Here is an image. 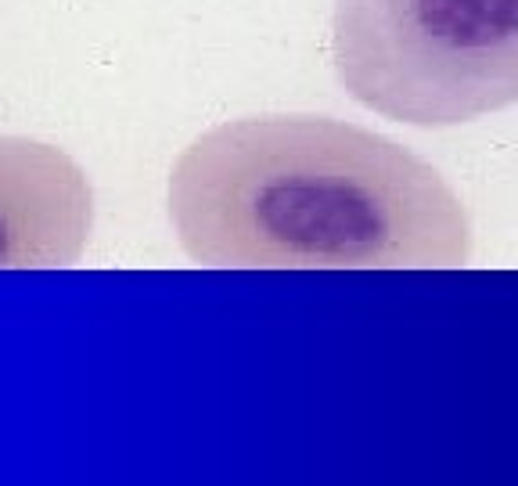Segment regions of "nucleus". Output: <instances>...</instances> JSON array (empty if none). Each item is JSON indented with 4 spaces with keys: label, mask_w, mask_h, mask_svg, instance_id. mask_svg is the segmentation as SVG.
I'll return each instance as SVG.
<instances>
[{
    "label": "nucleus",
    "mask_w": 518,
    "mask_h": 486,
    "mask_svg": "<svg viewBox=\"0 0 518 486\" xmlns=\"http://www.w3.org/2000/svg\"><path fill=\"white\" fill-rule=\"evenodd\" d=\"M170 224L202 267H468L472 224L443 173L331 116L231 119L170 173Z\"/></svg>",
    "instance_id": "1"
},
{
    "label": "nucleus",
    "mask_w": 518,
    "mask_h": 486,
    "mask_svg": "<svg viewBox=\"0 0 518 486\" xmlns=\"http://www.w3.org/2000/svg\"><path fill=\"white\" fill-rule=\"evenodd\" d=\"M331 65L385 119L472 123L518 105V0H335Z\"/></svg>",
    "instance_id": "2"
},
{
    "label": "nucleus",
    "mask_w": 518,
    "mask_h": 486,
    "mask_svg": "<svg viewBox=\"0 0 518 486\" xmlns=\"http://www.w3.org/2000/svg\"><path fill=\"white\" fill-rule=\"evenodd\" d=\"M94 231V188L65 148L0 134V270L76 267Z\"/></svg>",
    "instance_id": "3"
}]
</instances>
